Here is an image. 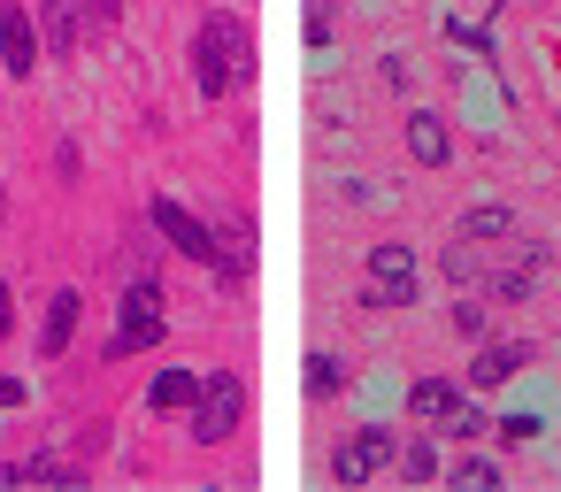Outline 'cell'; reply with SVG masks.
Here are the masks:
<instances>
[{"instance_id":"6da1fadb","label":"cell","mask_w":561,"mask_h":492,"mask_svg":"<svg viewBox=\"0 0 561 492\" xmlns=\"http://www.w3.org/2000/svg\"><path fill=\"white\" fill-rule=\"evenodd\" d=\"M247 78H254V32L239 16H208L193 32V85H201V101H224Z\"/></svg>"},{"instance_id":"7a4b0ae2","label":"cell","mask_w":561,"mask_h":492,"mask_svg":"<svg viewBox=\"0 0 561 492\" xmlns=\"http://www.w3.org/2000/svg\"><path fill=\"white\" fill-rule=\"evenodd\" d=\"M239 423H247V385H239L231 369H201V400H193V415H185V438H193V446H224Z\"/></svg>"},{"instance_id":"3957f363","label":"cell","mask_w":561,"mask_h":492,"mask_svg":"<svg viewBox=\"0 0 561 492\" xmlns=\"http://www.w3.org/2000/svg\"><path fill=\"white\" fill-rule=\"evenodd\" d=\"M170 339V308H162V285L154 277H139L131 293H124V323H116V339L101 346V362H124V354H154Z\"/></svg>"},{"instance_id":"277c9868","label":"cell","mask_w":561,"mask_h":492,"mask_svg":"<svg viewBox=\"0 0 561 492\" xmlns=\"http://www.w3.org/2000/svg\"><path fill=\"white\" fill-rule=\"evenodd\" d=\"M415 254L408 247H369V277H362V293H354V308H369V316H392V308H415Z\"/></svg>"},{"instance_id":"5b68a950","label":"cell","mask_w":561,"mask_h":492,"mask_svg":"<svg viewBox=\"0 0 561 492\" xmlns=\"http://www.w3.org/2000/svg\"><path fill=\"white\" fill-rule=\"evenodd\" d=\"M147 224H154V239H162L170 254H185V262H201V270H224V247H216V231H208V216H193L185 201H162V193H154V208H147Z\"/></svg>"},{"instance_id":"8992f818","label":"cell","mask_w":561,"mask_h":492,"mask_svg":"<svg viewBox=\"0 0 561 492\" xmlns=\"http://www.w3.org/2000/svg\"><path fill=\"white\" fill-rule=\"evenodd\" d=\"M392 454H400V431H392V423H362V431L331 454V477H339V484H369Z\"/></svg>"},{"instance_id":"52a82bcc","label":"cell","mask_w":561,"mask_h":492,"mask_svg":"<svg viewBox=\"0 0 561 492\" xmlns=\"http://www.w3.org/2000/svg\"><path fill=\"white\" fill-rule=\"evenodd\" d=\"M0 70H9V78L39 70V24H32L24 0H0Z\"/></svg>"},{"instance_id":"ba28073f","label":"cell","mask_w":561,"mask_h":492,"mask_svg":"<svg viewBox=\"0 0 561 492\" xmlns=\"http://www.w3.org/2000/svg\"><path fill=\"white\" fill-rule=\"evenodd\" d=\"M78 316H85V293H78V285H62V293L47 300V316H39V354H47V362H62V354H70Z\"/></svg>"},{"instance_id":"9c48e42d","label":"cell","mask_w":561,"mask_h":492,"mask_svg":"<svg viewBox=\"0 0 561 492\" xmlns=\"http://www.w3.org/2000/svg\"><path fill=\"white\" fill-rule=\"evenodd\" d=\"M39 39H47L55 62H70L78 39H85V0H39Z\"/></svg>"},{"instance_id":"30bf717a","label":"cell","mask_w":561,"mask_h":492,"mask_svg":"<svg viewBox=\"0 0 561 492\" xmlns=\"http://www.w3.org/2000/svg\"><path fill=\"white\" fill-rule=\"evenodd\" d=\"M523 362H530V339H492V346H477V362H469V385H507V377H523Z\"/></svg>"},{"instance_id":"8fae6325","label":"cell","mask_w":561,"mask_h":492,"mask_svg":"<svg viewBox=\"0 0 561 492\" xmlns=\"http://www.w3.org/2000/svg\"><path fill=\"white\" fill-rule=\"evenodd\" d=\"M193 400H201V369H154V385H147L154 415H193Z\"/></svg>"},{"instance_id":"7c38bea8","label":"cell","mask_w":561,"mask_h":492,"mask_svg":"<svg viewBox=\"0 0 561 492\" xmlns=\"http://www.w3.org/2000/svg\"><path fill=\"white\" fill-rule=\"evenodd\" d=\"M461 400H469V392H461L454 377H423V385H408V415H415V423H446Z\"/></svg>"},{"instance_id":"4fadbf2b","label":"cell","mask_w":561,"mask_h":492,"mask_svg":"<svg viewBox=\"0 0 561 492\" xmlns=\"http://www.w3.org/2000/svg\"><path fill=\"white\" fill-rule=\"evenodd\" d=\"M408 155H415L423 170H438V162L454 155V139H446V116H431V108H415V116H408Z\"/></svg>"},{"instance_id":"5bb4252c","label":"cell","mask_w":561,"mask_h":492,"mask_svg":"<svg viewBox=\"0 0 561 492\" xmlns=\"http://www.w3.org/2000/svg\"><path fill=\"white\" fill-rule=\"evenodd\" d=\"M16 477H24V484H85L93 469H85L78 454H32V461H16Z\"/></svg>"},{"instance_id":"9a60e30c","label":"cell","mask_w":561,"mask_h":492,"mask_svg":"<svg viewBox=\"0 0 561 492\" xmlns=\"http://www.w3.org/2000/svg\"><path fill=\"white\" fill-rule=\"evenodd\" d=\"M538 277H546V247H523V262H507V270L492 277V293H500V300H523Z\"/></svg>"},{"instance_id":"2e32d148","label":"cell","mask_w":561,"mask_h":492,"mask_svg":"<svg viewBox=\"0 0 561 492\" xmlns=\"http://www.w3.org/2000/svg\"><path fill=\"white\" fill-rule=\"evenodd\" d=\"M461 239H469V247L515 239V208H469V216H461Z\"/></svg>"},{"instance_id":"e0dca14e","label":"cell","mask_w":561,"mask_h":492,"mask_svg":"<svg viewBox=\"0 0 561 492\" xmlns=\"http://www.w3.org/2000/svg\"><path fill=\"white\" fill-rule=\"evenodd\" d=\"M346 377H354V369H346L339 354H308V400H339Z\"/></svg>"},{"instance_id":"ac0fdd59","label":"cell","mask_w":561,"mask_h":492,"mask_svg":"<svg viewBox=\"0 0 561 492\" xmlns=\"http://www.w3.org/2000/svg\"><path fill=\"white\" fill-rule=\"evenodd\" d=\"M392 469H400L408 484H431V477H438V446H431V438H408V446L392 454Z\"/></svg>"},{"instance_id":"d6986e66","label":"cell","mask_w":561,"mask_h":492,"mask_svg":"<svg viewBox=\"0 0 561 492\" xmlns=\"http://www.w3.org/2000/svg\"><path fill=\"white\" fill-rule=\"evenodd\" d=\"M446 477H454L461 492H469V484H477V492H492V484H500V461H484V454H461V461H454Z\"/></svg>"},{"instance_id":"ffe728a7","label":"cell","mask_w":561,"mask_h":492,"mask_svg":"<svg viewBox=\"0 0 561 492\" xmlns=\"http://www.w3.org/2000/svg\"><path fill=\"white\" fill-rule=\"evenodd\" d=\"M446 323H454V339H469V346H477V339H484V300H477V293H461Z\"/></svg>"},{"instance_id":"44dd1931","label":"cell","mask_w":561,"mask_h":492,"mask_svg":"<svg viewBox=\"0 0 561 492\" xmlns=\"http://www.w3.org/2000/svg\"><path fill=\"white\" fill-rule=\"evenodd\" d=\"M484 431H492V415H484V408H469V400H461V408L446 415V438H461V446H477Z\"/></svg>"},{"instance_id":"7402d4cb","label":"cell","mask_w":561,"mask_h":492,"mask_svg":"<svg viewBox=\"0 0 561 492\" xmlns=\"http://www.w3.org/2000/svg\"><path fill=\"white\" fill-rule=\"evenodd\" d=\"M446 277L461 285V293H477V247L461 239V247H446Z\"/></svg>"},{"instance_id":"603a6c76","label":"cell","mask_w":561,"mask_h":492,"mask_svg":"<svg viewBox=\"0 0 561 492\" xmlns=\"http://www.w3.org/2000/svg\"><path fill=\"white\" fill-rule=\"evenodd\" d=\"M308 47H331V0H308Z\"/></svg>"},{"instance_id":"cb8c5ba5","label":"cell","mask_w":561,"mask_h":492,"mask_svg":"<svg viewBox=\"0 0 561 492\" xmlns=\"http://www.w3.org/2000/svg\"><path fill=\"white\" fill-rule=\"evenodd\" d=\"M530 431H538L530 415H507V423H492V438H500V446H530Z\"/></svg>"},{"instance_id":"d4e9b609","label":"cell","mask_w":561,"mask_h":492,"mask_svg":"<svg viewBox=\"0 0 561 492\" xmlns=\"http://www.w3.org/2000/svg\"><path fill=\"white\" fill-rule=\"evenodd\" d=\"M78 170H85V155L62 139V147H55V178H62V185H78Z\"/></svg>"},{"instance_id":"484cf974","label":"cell","mask_w":561,"mask_h":492,"mask_svg":"<svg viewBox=\"0 0 561 492\" xmlns=\"http://www.w3.org/2000/svg\"><path fill=\"white\" fill-rule=\"evenodd\" d=\"M24 400H32V385H24V377H0V408H24Z\"/></svg>"},{"instance_id":"4316f807","label":"cell","mask_w":561,"mask_h":492,"mask_svg":"<svg viewBox=\"0 0 561 492\" xmlns=\"http://www.w3.org/2000/svg\"><path fill=\"white\" fill-rule=\"evenodd\" d=\"M9 323H16V293H9V277H0V339H9Z\"/></svg>"},{"instance_id":"83f0119b","label":"cell","mask_w":561,"mask_h":492,"mask_svg":"<svg viewBox=\"0 0 561 492\" xmlns=\"http://www.w3.org/2000/svg\"><path fill=\"white\" fill-rule=\"evenodd\" d=\"M0 78H9V70H0Z\"/></svg>"}]
</instances>
